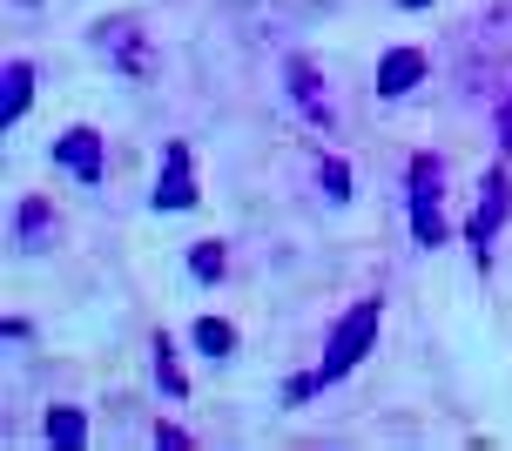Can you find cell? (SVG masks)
<instances>
[{
    "instance_id": "7c38bea8",
    "label": "cell",
    "mask_w": 512,
    "mask_h": 451,
    "mask_svg": "<svg viewBox=\"0 0 512 451\" xmlns=\"http://www.w3.org/2000/svg\"><path fill=\"white\" fill-rule=\"evenodd\" d=\"M41 431H48V445H81V438H88V418H81L75 404H54Z\"/></svg>"
},
{
    "instance_id": "6da1fadb",
    "label": "cell",
    "mask_w": 512,
    "mask_h": 451,
    "mask_svg": "<svg viewBox=\"0 0 512 451\" xmlns=\"http://www.w3.org/2000/svg\"><path fill=\"white\" fill-rule=\"evenodd\" d=\"M378 324H384V303H378V297L351 303V310H344V324L331 330V351H324V364H317L310 377H290V391H283V398L304 404L317 384H331V377H351V371H358V357L378 344Z\"/></svg>"
},
{
    "instance_id": "9a60e30c",
    "label": "cell",
    "mask_w": 512,
    "mask_h": 451,
    "mask_svg": "<svg viewBox=\"0 0 512 451\" xmlns=\"http://www.w3.org/2000/svg\"><path fill=\"white\" fill-rule=\"evenodd\" d=\"M317 176H324L331 202H351V162L344 155H317Z\"/></svg>"
},
{
    "instance_id": "2e32d148",
    "label": "cell",
    "mask_w": 512,
    "mask_h": 451,
    "mask_svg": "<svg viewBox=\"0 0 512 451\" xmlns=\"http://www.w3.org/2000/svg\"><path fill=\"white\" fill-rule=\"evenodd\" d=\"M155 445H162V451H182V445H189V431H182V425H155Z\"/></svg>"
},
{
    "instance_id": "9c48e42d",
    "label": "cell",
    "mask_w": 512,
    "mask_h": 451,
    "mask_svg": "<svg viewBox=\"0 0 512 451\" xmlns=\"http://www.w3.org/2000/svg\"><path fill=\"white\" fill-rule=\"evenodd\" d=\"M61 236V216H54L48 196H21V250H48Z\"/></svg>"
},
{
    "instance_id": "5bb4252c",
    "label": "cell",
    "mask_w": 512,
    "mask_h": 451,
    "mask_svg": "<svg viewBox=\"0 0 512 451\" xmlns=\"http://www.w3.org/2000/svg\"><path fill=\"white\" fill-rule=\"evenodd\" d=\"M196 344H203L209 357H230L236 351V324H223V317H196Z\"/></svg>"
},
{
    "instance_id": "5b68a950",
    "label": "cell",
    "mask_w": 512,
    "mask_h": 451,
    "mask_svg": "<svg viewBox=\"0 0 512 451\" xmlns=\"http://www.w3.org/2000/svg\"><path fill=\"white\" fill-rule=\"evenodd\" d=\"M283 81H290V101L304 108L310 128H337V101H331V88H324V68H317L310 54H290V61H283Z\"/></svg>"
},
{
    "instance_id": "7a4b0ae2",
    "label": "cell",
    "mask_w": 512,
    "mask_h": 451,
    "mask_svg": "<svg viewBox=\"0 0 512 451\" xmlns=\"http://www.w3.org/2000/svg\"><path fill=\"white\" fill-rule=\"evenodd\" d=\"M88 41H95V54H102L122 81H149L155 75V34L142 27V14H102Z\"/></svg>"
},
{
    "instance_id": "4fadbf2b",
    "label": "cell",
    "mask_w": 512,
    "mask_h": 451,
    "mask_svg": "<svg viewBox=\"0 0 512 451\" xmlns=\"http://www.w3.org/2000/svg\"><path fill=\"white\" fill-rule=\"evenodd\" d=\"M155 384H162L169 398H189V377H182V364H176V344H169V337H155Z\"/></svg>"
},
{
    "instance_id": "e0dca14e",
    "label": "cell",
    "mask_w": 512,
    "mask_h": 451,
    "mask_svg": "<svg viewBox=\"0 0 512 451\" xmlns=\"http://www.w3.org/2000/svg\"><path fill=\"white\" fill-rule=\"evenodd\" d=\"M499 142H506V149H512V101H506V108H499Z\"/></svg>"
},
{
    "instance_id": "30bf717a",
    "label": "cell",
    "mask_w": 512,
    "mask_h": 451,
    "mask_svg": "<svg viewBox=\"0 0 512 451\" xmlns=\"http://www.w3.org/2000/svg\"><path fill=\"white\" fill-rule=\"evenodd\" d=\"M27 101H34V61H7V75H0V122L14 128L27 115Z\"/></svg>"
},
{
    "instance_id": "ac0fdd59",
    "label": "cell",
    "mask_w": 512,
    "mask_h": 451,
    "mask_svg": "<svg viewBox=\"0 0 512 451\" xmlns=\"http://www.w3.org/2000/svg\"><path fill=\"white\" fill-rule=\"evenodd\" d=\"M398 7H432V0H398Z\"/></svg>"
},
{
    "instance_id": "52a82bcc",
    "label": "cell",
    "mask_w": 512,
    "mask_h": 451,
    "mask_svg": "<svg viewBox=\"0 0 512 451\" xmlns=\"http://www.w3.org/2000/svg\"><path fill=\"white\" fill-rule=\"evenodd\" d=\"M54 162H61L75 182H102V135H95L88 122L61 128V135H54Z\"/></svg>"
},
{
    "instance_id": "ba28073f",
    "label": "cell",
    "mask_w": 512,
    "mask_h": 451,
    "mask_svg": "<svg viewBox=\"0 0 512 451\" xmlns=\"http://www.w3.org/2000/svg\"><path fill=\"white\" fill-rule=\"evenodd\" d=\"M425 68H432V61H425V54H418V48H391V54H384V61H378V95H384V101L411 95V88L425 81Z\"/></svg>"
},
{
    "instance_id": "8fae6325",
    "label": "cell",
    "mask_w": 512,
    "mask_h": 451,
    "mask_svg": "<svg viewBox=\"0 0 512 451\" xmlns=\"http://www.w3.org/2000/svg\"><path fill=\"white\" fill-rule=\"evenodd\" d=\"M223 270H230V250L223 243H189V276L196 283H223Z\"/></svg>"
},
{
    "instance_id": "277c9868",
    "label": "cell",
    "mask_w": 512,
    "mask_h": 451,
    "mask_svg": "<svg viewBox=\"0 0 512 451\" xmlns=\"http://www.w3.org/2000/svg\"><path fill=\"white\" fill-rule=\"evenodd\" d=\"M512 216V176L506 169H486L479 176V202H472V223H465V243H472V263L492 270V236L506 229Z\"/></svg>"
},
{
    "instance_id": "3957f363",
    "label": "cell",
    "mask_w": 512,
    "mask_h": 451,
    "mask_svg": "<svg viewBox=\"0 0 512 451\" xmlns=\"http://www.w3.org/2000/svg\"><path fill=\"white\" fill-rule=\"evenodd\" d=\"M411 236L418 250H445V162L411 155Z\"/></svg>"
},
{
    "instance_id": "8992f818",
    "label": "cell",
    "mask_w": 512,
    "mask_h": 451,
    "mask_svg": "<svg viewBox=\"0 0 512 451\" xmlns=\"http://www.w3.org/2000/svg\"><path fill=\"white\" fill-rule=\"evenodd\" d=\"M203 189H196V162H189V142H169L162 149V176H155V209L176 216V209H196Z\"/></svg>"
}]
</instances>
